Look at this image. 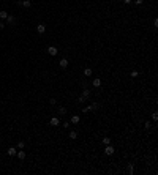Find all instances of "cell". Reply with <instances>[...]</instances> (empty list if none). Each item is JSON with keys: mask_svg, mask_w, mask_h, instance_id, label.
<instances>
[{"mask_svg": "<svg viewBox=\"0 0 158 175\" xmlns=\"http://www.w3.org/2000/svg\"><path fill=\"white\" fill-rule=\"evenodd\" d=\"M16 151H17L16 147H10V148H8V155H10V156H16Z\"/></svg>", "mask_w": 158, "mask_h": 175, "instance_id": "11", "label": "cell"}, {"mask_svg": "<svg viewBox=\"0 0 158 175\" xmlns=\"http://www.w3.org/2000/svg\"><path fill=\"white\" fill-rule=\"evenodd\" d=\"M92 85H93L95 88H98V87H101V79H100V77H95V79L92 80Z\"/></svg>", "mask_w": 158, "mask_h": 175, "instance_id": "5", "label": "cell"}, {"mask_svg": "<svg viewBox=\"0 0 158 175\" xmlns=\"http://www.w3.org/2000/svg\"><path fill=\"white\" fill-rule=\"evenodd\" d=\"M133 2H134L136 5H142V3H144V0H133Z\"/></svg>", "mask_w": 158, "mask_h": 175, "instance_id": "26", "label": "cell"}, {"mask_svg": "<svg viewBox=\"0 0 158 175\" xmlns=\"http://www.w3.org/2000/svg\"><path fill=\"white\" fill-rule=\"evenodd\" d=\"M144 126H146V129H150V128H152V125H150L149 122H146V125H144Z\"/></svg>", "mask_w": 158, "mask_h": 175, "instance_id": "28", "label": "cell"}, {"mask_svg": "<svg viewBox=\"0 0 158 175\" xmlns=\"http://www.w3.org/2000/svg\"><path fill=\"white\" fill-rule=\"evenodd\" d=\"M123 3H125V5H130V3H133V0H123Z\"/></svg>", "mask_w": 158, "mask_h": 175, "instance_id": "30", "label": "cell"}, {"mask_svg": "<svg viewBox=\"0 0 158 175\" xmlns=\"http://www.w3.org/2000/svg\"><path fill=\"white\" fill-rule=\"evenodd\" d=\"M114 151H116V150H114V147H112V145H106V148H104V153L108 155V156H112V155H114Z\"/></svg>", "mask_w": 158, "mask_h": 175, "instance_id": "2", "label": "cell"}, {"mask_svg": "<svg viewBox=\"0 0 158 175\" xmlns=\"http://www.w3.org/2000/svg\"><path fill=\"white\" fill-rule=\"evenodd\" d=\"M16 156L19 159H24L25 158V151H24V148H21V151H16Z\"/></svg>", "mask_w": 158, "mask_h": 175, "instance_id": "9", "label": "cell"}, {"mask_svg": "<svg viewBox=\"0 0 158 175\" xmlns=\"http://www.w3.org/2000/svg\"><path fill=\"white\" fill-rule=\"evenodd\" d=\"M24 147H25V143H24V140H21V142H17V145H16V148H17V150L24 148Z\"/></svg>", "mask_w": 158, "mask_h": 175, "instance_id": "16", "label": "cell"}, {"mask_svg": "<svg viewBox=\"0 0 158 175\" xmlns=\"http://www.w3.org/2000/svg\"><path fill=\"white\" fill-rule=\"evenodd\" d=\"M70 122L73 123V125H78V123L81 122V117H79V115H71V118H70Z\"/></svg>", "mask_w": 158, "mask_h": 175, "instance_id": "6", "label": "cell"}, {"mask_svg": "<svg viewBox=\"0 0 158 175\" xmlns=\"http://www.w3.org/2000/svg\"><path fill=\"white\" fill-rule=\"evenodd\" d=\"M49 104H57V99H55V98H51V99H49Z\"/></svg>", "mask_w": 158, "mask_h": 175, "instance_id": "24", "label": "cell"}, {"mask_svg": "<svg viewBox=\"0 0 158 175\" xmlns=\"http://www.w3.org/2000/svg\"><path fill=\"white\" fill-rule=\"evenodd\" d=\"M126 170H128V174H130V175H133V174H134V166L128 164V169H126Z\"/></svg>", "mask_w": 158, "mask_h": 175, "instance_id": "13", "label": "cell"}, {"mask_svg": "<svg viewBox=\"0 0 158 175\" xmlns=\"http://www.w3.org/2000/svg\"><path fill=\"white\" fill-rule=\"evenodd\" d=\"M47 54H49V55H57L58 54V49L55 48V46H49V48H47Z\"/></svg>", "mask_w": 158, "mask_h": 175, "instance_id": "3", "label": "cell"}, {"mask_svg": "<svg viewBox=\"0 0 158 175\" xmlns=\"http://www.w3.org/2000/svg\"><path fill=\"white\" fill-rule=\"evenodd\" d=\"M90 95H92V91H90L89 88H84V91H82V96H84L85 99H89V98H90Z\"/></svg>", "mask_w": 158, "mask_h": 175, "instance_id": "10", "label": "cell"}, {"mask_svg": "<svg viewBox=\"0 0 158 175\" xmlns=\"http://www.w3.org/2000/svg\"><path fill=\"white\" fill-rule=\"evenodd\" d=\"M68 66V60L67 58H60V68H67Z\"/></svg>", "mask_w": 158, "mask_h": 175, "instance_id": "12", "label": "cell"}, {"mask_svg": "<svg viewBox=\"0 0 158 175\" xmlns=\"http://www.w3.org/2000/svg\"><path fill=\"white\" fill-rule=\"evenodd\" d=\"M49 123H51V126H58V125H60V120H58L57 117H52Z\"/></svg>", "mask_w": 158, "mask_h": 175, "instance_id": "7", "label": "cell"}, {"mask_svg": "<svg viewBox=\"0 0 158 175\" xmlns=\"http://www.w3.org/2000/svg\"><path fill=\"white\" fill-rule=\"evenodd\" d=\"M87 112H92V107L90 106H85L84 109H82V114H87Z\"/></svg>", "mask_w": 158, "mask_h": 175, "instance_id": "20", "label": "cell"}, {"mask_svg": "<svg viewBox=\"0 0 158 175\" xmlns=\"http://www.w3.org/2000/svg\"><path fill=\"white\" fill-rule=\"evenodd\" d=\"M8 17V13L6 11H0V19H6Z\"/></svg>", "mask_w": 158, "mask_h": 175, "instance_id": "18", "label": "cell"}, {"mask_svg": "<svg viewBox=\"0 0 158 175\" xmlns=\"http://www.w3.org/2000/svg\"><path fill=\"white\" fill-rule=\"evenodd\" d=\"M84 76H85V77L92 76V69H90V68H85V69H84Z\"/></svg>", "mask_w": 158, "mask_h": 175, "instance_id": "15", "label": "cell"}, {"mask_svg": "<svg viewBox=\"0 0 158 175\" xmlns=\"http://www.w3.org/2000/svg\"><path fill=\"white\" fill-rule=\"evenodd\" d=\"M152 118L157 122V120H158V112H153V114H152Z\"/></svg>", "mask_w": 158, "mask_h": 175, "instance_id": "25", "label": "cell"}, {"mask_svg": "<svg viewBox=\"0 0 158 175\" xmlns=\"http://www.w3.org/2000/svg\"><path fill=\"white\" fill-rule=\"evenodd\" d=\"M85 101H87V99H85V98H84L82 95H81V96L78 98V103H85Z\"/></svg>", "mask_w": 158, "mask_h": 175, "instance_id": "23", "label": "cell"}, {"mask_svg": "<svg viewBox=\"0 0 158 175\" xmlns=\"http://www.w3.org/2000/svg\"><path fill=\"white\" fill-rule=\"evenodd\" d=\"M17 5L24 6V8H30V6H32V0H19V2H17Z\"/></svg>", "mask_w": 158, "mask_h": 175, "instance_id": "1", "label": "cell"}, {"mask_svg": "<svg viewBox=\"0 0 158 175\" xmlns=\"http://www.w3.org/2000/svg\"><path fill=\"white\" fill-rule=\"evenodd\" d=\"M37 32L40 33V35L44 33V32H46V24H43V22H41V24H38V25H37Z\"/></svg>", "mask_w": 158, "mask_h": 175, "instance_id": "4", "label": "cell"}, {"mask_svg": "<svg viewBox=\"0 0 158 175\" xmlns=\"http://www.w3.org/2000/svg\"><path fill=\"white\" fill-rule=\"evenodd\" d=\"M76 137H78V133H76V131H70V139H73V140H74Z\"/></svg>", "mask_w": 158, "mask_h": 175, "instance_id": "17", "label": "cell"}, {"mask_svg": "<svg viewBox=\"0 0 158 175\" xmlns=\"http://www.w3.org/2000/svg\"><path fill=\"white\" fill-rule=\"evenodd\" d=\"M6 22H8V24H11V25H14V24H16V17H14V16H11V14H8V17H6Z\"/></svg>", "mask_w": 158, "mask_h": 175, "instance_id": "8", "label": "cell"}, {"mask_svg": "<svg viewBox=\"0 0 158 175\" xmlns=\"http://www.w3.org/2000/svg\"><path fill=\"white\" fill-rule=\"evenodd\" d=\"M58 114H60V115H65V114H67V107L60 106V107H58Z\"/></svg>", "mask_w": 158, "mask_h": 175, "instance_id": "14", "label": "cell"}, {"mask_svg": "<svg viewBox=\"0 0 158 175\" xmlns=\"http://www.w3.org/2000/svg\"><path fill=\"white\" fill-rule=\"evenodd\" d=\"M62 126H63V128H70V122H63Z\"/></svg>", "mask_w": 158, "mask_h": 175, "instance_id": "27", "label": "cell"}, {"mask_svg": "<svg viewBox=\"0 0 158 175\" xmlns=\"http://www.w3.org/2000/svg\"><path fill=\"white\" fill-rule=\"evenodd\" d=\"M92 111H96V109H98V107H100V104H98V103H92Z\"/></svg>", "mask_w": 158, "mask_h": 175, "instance_id": "21", "label": "cell"}, {"mask_svg": "<svg viewBox=\"0 0 158 175\" xmlns=\"http://www.w3.org/2000/svg\"><path fill=\"white\" fill-rule=\"evenodd\" d=\"M137 76H139V73H137V71H131V73H130V77H133V79H136Z\"/></svg>", "mask_w": 158, "mask_h": 175, "instance_id": "19", "label": "cell"}, {"mask_svg": "<svg viewBox=\"0 0 158 175\" xmlns=\"http://www.w3.org/2000/svg\"><path fill=\"white\" fill-rule=\"evenodd\" d=\"M3 28H5V22L0 21V30H3Z\"/></svg>", "mask_w": 158, "mask_h": 175, "instance_id": "29", "label": "cell"}, {"mask_svg": "<svg viewBox=\"0 0 158 175\" xmlns=\"http://www.w3.org/2000/svg\"><path fill=\"white\" fill-rule=\"evenodd\" d=\"M103 143H104V145H109V143H111V139H109V137H103Z\"/></svg>", "mask_w": 158, "mask_h": 175, "instance_id": "22", "label": "cell"}]
</instances>
